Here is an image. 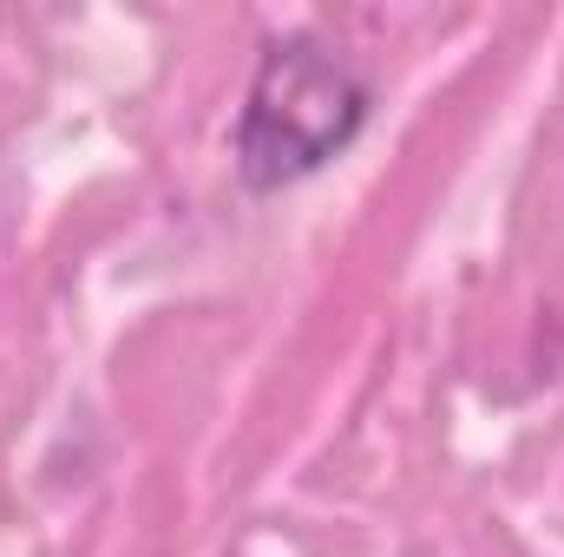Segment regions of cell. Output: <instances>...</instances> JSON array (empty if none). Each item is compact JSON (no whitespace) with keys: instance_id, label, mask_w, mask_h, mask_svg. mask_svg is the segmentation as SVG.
I'll use <instances>...</instances> for the list:
<instances>
[{"instance_id":"obj_1","label":"cell","mask_w":564,"mask_h":557,"mask_svg":"<svg viewBox=\"0 0 564 557\" xmlns=\"http://www.w3.org/2000/svg\"><path fill=\"white\" fill-rule=\"evenodd\" d=\"M361 119H368V79L315 33H289L257 66L237 125V171L257 190L295 184L355 139Z\"/></svg>"}]
</instances>
